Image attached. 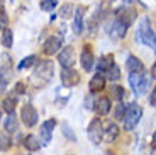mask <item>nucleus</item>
<instances>
[{
	"mask_svg": "<svg viewBox=\"0 0 156 155\" xmlns=\"http://www.w3.org/2000/svg\"><path fill=\"white\" fill-rule=\"evenodd\" d=\"M53 75H55V65H53V62L44 60V62L39 63V65L36 66V70L32 72V75H31V85L36 87V89L44 87L48 82L53 78Z\"/></svg>",
	"mask_w": 156,
	"mask_h": 155,
	"instance_id": "1",
	"label": "nucleus"
},
{
	"mask_svg": "<svg viewBox=\"0 0 156 155\" xmlns=\"http://www.w3.org/2000/svg\"><path fill=\"white\" fill-rule=\"evenodd\" d=\"M137 38H139V41H143L144 44H148L149 48H153L154 53H156V34H154V31L151 29V26H149L148 19L141 21L139 29H137Z\"/></svg>",
	"mask_w": 156,
	"mask_h": 155,
	"instance_id": "2",
	"label": "nucleus"
},
{
	"mask_svg": "<svg viewBox=\"0 0 156 155\" xmlns=\"http://www.w3.org/2000/svg\"><path fill=\"white\" fill-rule=\"evenodd\" d=\"M141 116H143V109L137 104H131L129 108H126V114H124V130L131 131L137 126Z\"/></svg>",
	"mask_w": 156,
	"mask_h": 155,
	"instance_id": "3",
	"label": "nucleus"
},
{
	"mask_svg": "<svg viewBox=\"0 0 156 155\" xmlns=\"http://www.w3.org/2000/svg\"><path fill=\"white\" fill-rule=\"evenodd\" d=\"M129 85L133 87L136 96H141L149 87V78L144 77L141 72H131V75H129Z\"/></svg>",
	"mask_w": 156,
	"mask_h": 155,
	"instance_id": "4",
	"label": "nucleus"
},
{
	"mask_svg": "<svg viewBox=\"0 0 156 155\" xmlns=\"http://www.w3.org/2000/svg\"><path fill=\"white\" fill-rule=\"evenodd\" d=\"M87 135L88 140L94 145H98L104 138V130H102V121L100 119H92L88 124V130H87Z\"/></svg>",
	"mask_w": 156,
	"mask_h": 155,
	"instance_id": "5",
	"label": "nucleus"
},
{
	"mask_svg": "<svg viewBox=\"0 0 156 155\" xmlns=\"http://www.w3.org/2000/svg\"><path fill=\"white\" fill-rule=\"evenodd\" d=\"M127 27L129 26L124 21H121L117 17V19H114L110 24H107V32H109V36H112V38H124Z\"/></svg>",
	"mask_w": 156,
	"mask_h": 155,
	"instance_id": "6",
	"label": "nucleus"
},
{
	"mask_svg": "<svg viewBox=\"0 0 156 155\" xmlns=\"http://www.w3.org/2000/svg\"><path fill=\"white\" fill-rule=\"evenodd\" d=\"M20 118H22V123L27 126V128H32L36 123H37V111L34 109L32 104H26L20 111Z\"/></svg>",
	"mask_w": 156,
	"mask_h": 155,
	"instance_id": "7",
	"label": "nucleus"
},
{
	"mask_svg": "<svg viewBox=\"0 0 156 155\" xmlns=\"http://www.w3.org/2000/svg\"><path fill=\"white\" fill-rule=\"evenodd\" d=\"M61 82L65 87H75L80 84V74H78L76 70L70 68H63L61 70Z\"/></svg>",
	"mask_w": 156,
	"mask_h": 155,
	"instance_id": "8",
	"label": "nucleus"
},
{
	"mask_svg": "<svg viewBox=\"0 0 156 155\" xmlns=\"http://www.w3.org/2000/svg\"><path fill=\"white\" fill-rule=\"evenodd\" d=\"M59 50H61V38H58V36L48 38L43 44V53L48 55V56H53V55L59 53Z\"/></svg>",
	"mask_w": 156,
	"mask_h": 155,
	"instance_id": "9",
	"label": "nucleus"
},
{
	"mask_svg": "<svg viewBox=\"0 0 156 155\" xmlns=\"http://www.w3.org/2000/svg\"><path fill=\"white\" fill-rule=\"evenodd\" d=\"M58 62H59V65H61L63 68H70V66H73V63H75V50L71 46L65 48V50H59Z\"/></svg>",
	"mask_w": 156,
	"mask_h": 155,
	"instance_id": "10",
	"label": "nucleus"
},
{
	"mask_svg": "<svg viewBox=\"0 0 156 155\" xmlns=\"http://www.w3.org/2000/svg\"><path fill=\"white\" fill-rule=\"evenodd\" d=\"M80 63H82V68L85 70V72H90V70H92V66H94V63H95V56H94V53H92V50H90V46L83 48L82 55H80Z\"/></svg>",
	"mask_w": 156,
	"mask_h": 155,
	"instance_id": "11",
	"label": "nucleus"
},
{
	"mask_svg": "<svg viewBox=\"0 0 156 155\" xmlns=\"http://www.w3.org/2000/svg\"><path fill=\"white\" fill-rule=\"evenodd\" d=\"M56 126L55 119H46L43 124H41V136H43V143L48 145L51 142V135H53V130Z\"/></svg>",
	"mask_w": 156,
	"mask_h": 155,
	"instance_id": "12",
	"label": "nucleus"
},
{
	"mask_svg": "<svg viewBox=\"0 0 156 155\" xmlns=\"http://www.w3.org/2000/svg\"><path fill=\"white\" fill-rule=\"evenodd\" d=\"M110 101H112L110 97H100L98 101H95V106H94L95 112H97V114H100V116L109 114L110 108H112V102H110Z\"/></svg>",
	"mask_w": 156,
	"mask_h": 155,
	"instance_id": "13",
	"label": "nucleus"
},
{
	"mask_svg": "<svg viewBox=\"0 0 156 155\" xmlns=\"http://www.w3.org/2000/svg\"><path fill=\"white\" fill-rule=\"evenodd\" d=\"M90 90L92 92H102L105 89V77H102V74H97L90 78V84H88Z\"/></svg>",
	"mask_w": 156,
	"mask_h": 155,
	"instance_id": "14",
	"label": "nucleus"
},
{
	"mask_svg": "<svg viewBox=\"0 0 156 155\" xmlns=\"http://www.w3.org/2000/svg\"><path fill=\"white\" fill-rule=\"evenodd\" d=\"M83 14H85V9L78 7L75 12V21H73V31L75 34H82L83 31Z\"/></svg>",
	"mask_w": 156,
	"mask_h": 155,
	"instance_id": "15",
	"label": "nucleus"
},
{
	"mask_svg": "<svg viewBox=\"0 0 156 155\" xmlns=\"http://www.w3.org/2000/svg\"><path fill=\"white\" fill-rule=\"evenodd\" d=\"M119 133H121V130H119V126L115 123H107L105 130H104V136H105L107 142H114L119 136Z\"/></svg>",
	"mask_w": 156,
	"mask_h": 155,
	"instance_id": "16",
	"label": "nucleus"
},
{
	"mask_svg": "<svg viewBox=\"0 0 156 155\" xmlns=\"http://www.w3.org/2000/svg\"><path fill=\"white\" fill-rule=\"evenodd\" d=\"M5 130L7 133H17L19 131V119H17L16 112H10L5 119Z\"/></svg>",
	"mask_w": 156,
	"mask_h": 155,
	"instance_id": "17",
	"label": "nucleus"
},
{
	"mask_svg": "<svg viewBox=\"0 0 156 155\" xmlns=\"http://www.w3.org/2000/svg\"><path fill=\"white\" fill-rule=\"evenodd\" d=\"M24 147L27 148L29 152H36V150H39V148H41V142H39L37 136L27 135L26 138H24Z\"/></svg>",
	"mask_w": 156,
	"mask_h": 155,
	"instance_id": "18",
	"label": "nucleus"
},
{
	"mask_svg": "<svg viewBox=\"0 0 156 155\" xmlns=\"http://www.w3.org/2000/svg\"><path fill=\"white\" fill-rule=\"evenodd\" d=\"M126 66H127L129 72H143V70H144L143 62H141L139 58H136V56H129L127 62H126Z\"/></svg>",
	"mask_w": 156,
	"mask_h": 155,
	"instance_id": "19",
	"label": "nucleus"
},
{
	"mask_svg": "<svg viewBox=\"0 0 156 155\" xmlns=\"http://www.w3.org/2000/svg\"><path fill=\"white\" fill-rule=\"evenodd\" d=\"M112 63H114V56H112V55H109V56H102V58L98 60V63H97L98 74H105Z\"/></svg>",
	"mask_w": 156,
	"mask_h": 155,
	"instance_id": "20",
	"label": "nucleus"
},
{
	"mask_svg": "<svg viewBox=\"0 0 156 155\" xmlns=\"http://www.w3.org/2000/svg\"><path fill=\"white\" fill-rule=\"evenodd\" d=\"M104 75H105V77L109 78L110 82H117L119 78H121V68H119L115 63H112V65L109 66V70H107Z\"/></svg>",
	"mask_w": 156,
	"mask_h": 155,
	"instance_id": "21",
	"label": "nucleus"
},
{
	"mask_svg": "<svg viewBox=\"0 0 156 155\" xmlns=\"http://www.w3.org/2000/svg\"><path fill=\"white\" fill-rule=\"evenodd\" d=\"M16 106H17L16 97H7V99H4V101H2V109H4L7 114H10V112L16 111Z\"/></svg>",
	"mask_w": 156,
	"mask_h": 155,
	"instance_id": "22",
	"label": "nucleus"
},
{
	"mask_svg": "<svg viewBox=\"0 0 156 155\" xmlns=\"http://www.w3.org/2000/svg\"><path fill=\"white\" fill-rule=\"evenodd\" d=\"M12 147V140L7 133H0V152H7Z\"/></svg>",
	"mask_w": 156,
	"mask_h": 155,
	"instance_id": "23",
	"label": "nucleus"
},
{
	"mask_svg": "<svg viewBox=\"0 0 156 155\" xmlns=\"http://www.w3.org/2000/svg\"><path fill=\"white\" fill-rule=\"evenodd\" d=\"M122 97H124V87H121V85L110 87V99L119 102V101H122Z\"/></svg>",
	"mask_w": 156,
	"mask_h": 155,
	"instance_id": "24",
	"label": "nucleus"
},
{
	"mask_svg": "<svg viewBox=\"0 0 156 155\" xmlns=\"http://www.w3.org/2000/svg\"><path fill=\"white\" fill-rule=\"evenodd\" d=\"M12 41H14V34H12L10 29L5 27L4 32H2V44H4L5 48H10L12 46Z\"/></svg>",
	"mask_w": 156,
	"mask_h": 155,
	"instance_id": "25",
	"label": "nucleus"
},
{
	"mask_svg": "<svg viewBox=\"0 0 156 155\" xmlns=\"http://www.w3.org/2000/svg\"><path fill=\"white\" fill-rule=\"evenodd\" d=\"M58 5V0H41V4H39V7H41V10H46V12H51L53 9Z\"/></svg>",
	"mask_w": 156,
	"mask_h": 155,
	"instance_id": "26",
	"label": "nucleus"
},
{
	"mask_svg": "<svg viewBox=\"0 0 156 155\" xmlns=\"http://www.w3.org/2000/svg\"><path fill=\"white\" fill-rule=\"evenodd\" d=\"M36 60H37V58H36L34 55H31V56H27V58H24L22 62L19 63V66H17V68H19V70H24V68H31V66L36 63Z\"/></svg>",
	"mask_w": 156,
	"mask_h": 155,
	"instance_id": "27",
	"label": "nucleus"
},
{
	"mask_svg": "<svg viewBox=\"0 0 156 155\" xmlns=\"http://www.w3.org/2000/svg\"><path fill=\"white\" fill-rule=\"evenodd\" d=\"M124 114H126V106H124V102L119 101V104L115 108V112H114V118L115 119H124Z\"/></svg>",
	"mask_w": 156,
	"mask_h": 155,
	"instance_id": "28",
	"label": "nucleus"
},
{
	"mask_svg": "<svg viewBox=\"0 0 156 155\" xmlns=\"http://www.w3.org/2000/svg\"><path fill=\"white\" fill-rule=\"evenodd\" d=\"M61 128H63V135L66 136V138L70 140V142H76V136H75L73 130H71L66 123H63V126H61Z\"/></svg>",
	"mask_w": 156,
	"mask_h": 155,
	"instance_id": "29",
	"label": "nucleus"
},
{
	"mask_svg": "<svg viewBox=\"0 0 156 155\" xmlns=\"http://www.w3.org/2000/svg\"><path fill=\"white\" fill-rule=\"evenodd\" d=\"M7 24H9V16H7V12L4 10V9L0 7V27H7Z\"/></svg>",
	"mask_w": 156,
	"mask_h": 155,
	"instance_id": "30",
	"label": "nucleus"
},
{
	"mask_svg": "<svg viewBox=\"0 0 156 155\" xmlns=\"http://www.w3.org/2000/svg\"><path fill=\"white\" fill-rule=\"evenodd\" d=\"M24 87H26V85H24V82H17V84H16V94H17V96H22V94L26 92Z\"/></svg>",
	"mask_w": 156,
	"mask_h": 155,
	"instance_id": "31",
	"label": "nucleus"
},
{
	"mask_svg": "<svg viewBox=\"0 0 156 155\" xmlns=\"http://www.w3.org/2000/svg\"><path fill=\"white\" fill-rule=\"evenodd\" d=\"M5 89H7V78L0 74V92H5Z\"/></svg>",
	"mask_w": 156,
	"mask_h": 155,
	"instance_id": "32",
	"label": "nucleus"
},
{
	"mask_svg": "<svg viewBox=\"0 0 156 155\" xmlns=\"http://www.w3.org/2000/svg\"><path fill=\"white\" fill-rule=\"evenodd\" d=\"M71 7H73V5H63V10H61V16L63 17H68V16H70V14H71Z\"/></svg>",
	"mask_w": 156,
	"mask_h": 155,
	"instance_id": "33",
	"label": "nucleus"
},
{
	"mask_svg": "<svg viewBox=\"0 0 156 155\" xmlns=\"http://www.w3.org/2000/svg\"><path fill=\"white\" fill-rule=\"evenodd\" d=\"M149 104H151V106H156V87L153 89L151 96H149Z\"/></svg>",
	"mask_w": 156,
	"mask_h": 155,
	"instance_id": "34",
	"label": "nucleus"
},
{
	"mask_svg": "<svg viewBox=\"0 0 156 155\" xmlns=\"http://www.w3.org/2000/svg\"><path fill=\"white\" fill-rule=\"evenodd\" d=\"M151 75H153V78H156V62H154V65L151 66Z\"/></svg>",
	"mask_w": 156,
	"mask_h": 155,
	"instance_id": "35",
	"label": "nucleus"
},
{
	"mask_svg": "<svg viewBox=\"0 0 156 155\" xmlns=\"http://www.w3.org/2000/svg\"><path fill=\"white\" fill-rule=\"evenodd\" d=\"M154 142H156V135H154Z\"/></svg>",
	"mask_w": 156,
	"mask_h": 155,
	"instance_id": "36",
	"label": "nucleus"
},
{
	"mask_svg": "<svg viewBox=\"0 0 156 155\" xmlns=\"http://www.w3.org/2000/svg\"><path fill=\"white\" fill-rule=\"evenodd\" d=\"M105 155H112V153H105Z\"/></svg>",
	"mask_w": 156,
	"mask_h": 155,
	"instance_id": "37",
	"label": "nucleus"
},
{
	"mask_svg": "<svg viewBox=\"0 0 156 155\" xmlns=\"http://www.w3.org/2000/svg\"><path fill=\"white\" fill-rule=\"evenodd\" d=\"M0 2H4V0H0Z\"/></svg>",
	"mask_w": 156,
	"mask_h": 155,
	"instance_id": "38",
	"label": "nucleus"
},
{
	"mask_svg": "<svg viewBox=\"0 0 156 155\" xmlns=\"http://www.w3.org/2000/svg\"><path fill=\"white\" fill-rule=\"evenodd\" d=\"M110 2H114V0H110Z\"/></svg>",
	"mask_w": 156,
	"mask_h": 155,
	"instance_id": "39",
	"label": "nucleus"
}]
</instances>
